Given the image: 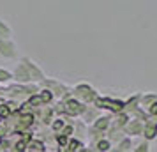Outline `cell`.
I'll list each match as a JSON object with an SVG mask.
<instances>
[{"instance_id": "1", "label": "cell", "mask_w": 157, "mask_h": 152, "mask_svg": "<svg viewBox=\"0 0 157 152\" xmlns=\"http://www.w3.org/2000/svg\"><path fill=\"white\" fill-rule=\"evenodd\" d=\"M21 64L27 67V71H29L30 78L34 81H43L44 80V72L41 71V67L34 62V60H30L29 57H21Z\"/></svg>"}, {"instance_id": "18", "label": "cell", "mask_w": 157, "mask_h": 152, "mask_svg": "<svg viewBox=\"0 0 157 152\" xmlns=\"http://www.w3.org/2000/svg\"><path fill=\"white\" fill-rule=\"evenodd\" d=\"M72 133H74V127H72V126H67V127H65L62 133H60V134H62V136H65V138H69Z\"/></svg>"}, {"instance_id": "10", "label": "cell", "mask_w": 157, "mask_h": 152, "mask_svg": "<svg viewBox=\"0 0 157 152\" xmlns=\"http://www.w3.org/2000/svg\"><path fill=\"white\" fill-rule=\"evenodd\" d=\"M109 147H111V142H109L108 138H104V140H99V142L95 143V149H97V152H108V150H109Z\"/></svg>"}, {"instance_id": "3", "label": "cell", "mask_w": 157, "mask_h": 152, "mask_svg": "<svg viewBox=\"0 0 157 152\" xmlns=\"http://www.w3.org/2000/svg\"><path fill=\"white\" fill-rule=\"evenodd\" d=\"M95 104H97V108H108V110H113V111H122L124 110V103L111 99V97H102V99L97 97Z\"/></svg>"}, {"instance_id": "11", "label": "cell", "mask_w": 157, "mask_h": 152, "mask_svg": "<svg viewBox=\"0 0 157 152\" xmlns=\"http://www.w3.org/2000/svg\"><path fill=\"white\" fill-rule=\"evenodd\" d=\"M11 80H13V72H9L7 69L0 67V85H7Z\"/></svg>"}, {"instance_id": "2", "label": "cell", "mask_w": 157, "mask_h": 152, "mask_svg": "<svg viewBox=\"0 0 157 152\" xmlns=\"http://www.w3.org/2000/svg\"><path fill=\"white\" fill-rule=\"evenodd\" d=\"M0 55L6 58H16L18 57V46L11 39H0Z\"/></svg>"}, {"instance_id": "15", "label": "cell", "mask_w": 157, "mask_h": 152, "mask_svg": "<svg viewBox=\"0 0 157 152\" xmlns=\"http://www.w3.org/2000/svg\"><path fill=\"white\" fill-rule=\"evenodd\" d=\"M134 152H150V145L147 143V142H143V143H140L134 149Z\"/></svg>"}, {"instance_id": "19", "label": "cell", "mask_w": 157, "mask_h": 152, "mask_svg": "<svg viewBox=\"0 0 157 152\" xmlns=\"http://www.w3.org/2000/svg\"><path fill=\"white\" fill-rule=\"evenodd\" d=\"M67 140H69V138H65V136H57V142L58 143H62V145L67 143Z\"/></svg>"}, {"instance_id": "7", "label": "cell", "mask_w": 157, "mask_h": 152, "mask_svg": "<svg viewBox=\"0 0 157 152\" xmlns=\"http://www.w3.org/2000/svg\"><path fill=\"white\" fill-rule=\"evenodd\" d=\"M141 133L147 140H154L157 136V122H145Z\"/></svg>"}, {"instance_id": "6", "label": "cell", "mask_w": 157, "mask_h": 152, "mask_svg": "<svg viewBox=\"0 0 157 152\" xmlns=\"http://www.w3.org/2000/svg\"><path fill=\"white\" fill-rule=\"evenodd\" d=\"M41 83H43L44 87H48L50 92H55V94H64V92H67V87L62 85V83L57 81V80H43Z\"/></svg>"}, {"instance_id": "8", "label": "cell", "mask_w": 157, "mask_h": 152, "mask_svg": "<svg viewBox=\"0 0 157 152\" xmlns=\"http://www.w3.org/2000/svg\"><path fill=\"white\" fill-rule=\"evenodd\" d=\"M109 126H111V119H109L108 115L97 117L95 122H94V131H106Z\"/></svg>"}, {"instance_id": "12", "label": "cell", "mask_w": 157, "mask_h": 152, "mask_svg": "<svg viewBox=\"0 0 157 152\" xmlns=\"http://www.w3.org/2000/svg\"><path fill=\"white\" fill-rule=\"evenodd\" d=\"M39 99H41V103H51L53 101V92H50L48 88H44V90H39Z\"/></svg>"}, {"instance_id": "9", "label": "cell", "mask_w": 157, "mask_h": 152, "mask_svg": "<svg viewBox=\"0 0 157 152\" xmlns=\"http://www.w3.org/2000/svg\"><path fill=\"white\" fill-rule=\"evenodd\" d=\"M11 36H13L11 27L4 20H0V39H11Z\"/></svg>"}, {"instance_id": "5", "label": "cell", "mask_w": 157, "mask_h": 152, "mask_svg": "<svg viewBox=\"0 0 157 152\" xmlns=\"http://www.w3.org/2000/svg\"><path fill=\"white\" fill-rule=\"evenodd\" d=\"M85 108H86L85 104L79 103V101H76V99L65 103V111H67L69 115H81V113L85 111Z\"/></svg>"}, {"instance_id": "16", "label": "cell", "mask_w": 157, "mask_h": 152, "mask_svg": "<svg viewBox=\"0 0 157 152\" xmlns=\"http://www.w3.org/2000/svg\"><path fill=\"white\" fill-rule=\"evenodd\" d=\"M147 111H148V115H150V117H157V101H155V103H152L148 108H147Z\"/></svg>"}, {"instance_id": "14", "label": "cell", "mask_w": 157, "mask_h": 152, "mask_svg": "<svg viewBox=\"0 0 157 152\" xmlns=\"http://www.w3.org/2000/svg\"><path fill=\"white\" fill-rule=\"evenodd\" d=\"M9 113H11V108L7 104H0V119H7Z\"/></svg>"}, {"instance_id": "4", "label": "cell", "mask_w": 157, "mask_h": 152, "mask_svg": "<svg viewBox=\"0 0 157 152\" xmlns=\"http://www.w3.org/2000/svg\"><path fill=\"white\" fill-rule=\"evenodd\" d=\"M13 80H16L18 83H20V85H27L29 81H32V78H30L29 71H27V67H25L21 62L16 65L14 72H13Z\"/></svg>"}, {"instance_id": "13", "label": "cell", "mask_w": 157, "mask_h": 152, "mask_svg": "<svg viewBox=\"0 0 157 152\" xmlns=\"http://www.w3.org/2000/svg\"><path fill=\"white\" fill-rule=\"evenodd\" d=\"M155 101H157V94H150V95H147V97H145V95L141 97V104L143 106H147V108H148L152 103H155Z\"/></svg>"}, {"instance_id": "17", "label": "cell", "mask_w": 157, "mask_h": 152, "mask_svg": "<svg viewBox=\"0 0 157 152\" xmlns=\"http://www.w3.org/2000/svg\"><path fill=\"white\" fill-rule=\"evenodd\" d=\"M64 126H65V122H64V120H62V119H57V120L53 122V126H51V127H53V129L57 131V129H62Z\"/></svg>"}]
</instances>
